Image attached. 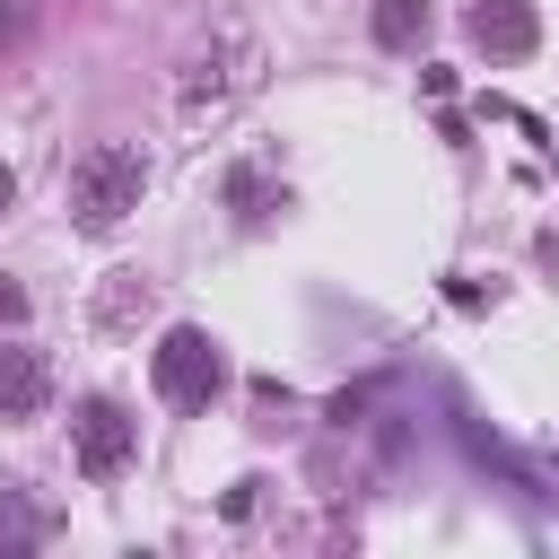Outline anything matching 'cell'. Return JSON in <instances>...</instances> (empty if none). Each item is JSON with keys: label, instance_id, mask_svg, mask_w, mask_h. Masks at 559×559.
<instances>
[{"label": "cell", "instance_id": "cell-5", "mask_svg": "<svg viewBox=\"0 0 559 559\" xmlns=\"http://www.w3.org/2000/svg\"><path fill=\"white\" fill-rule=\"evenodd\" d=\"M44 402H52V367H44V349L9 341V349H0V419H35Z\"/></svg>", "mask_w": 559, "mask_h": 559}, {"label": "cell", "instance_id": "cell-1", "mask_svg": "<svg viewBox=\"0 0 559 559\" xmlns=\"http://www.w3.org/2000/svg\"><path fill=\"white\" fill-rule=\"evenodd\" d=\"M140 192H148V157L122 148V140H105V148H87V157L70 166V210H79V227H114V218H131Z\"/></svg>", "mask_w": 559, "mask_h": 559}, {"label": "cell", "instance_id": "cell-4", "mask_svg": "<svg viewBox=\"0 0 559 559\" xmlns=\"http://www.w3.org/2000/svg\"><path fill=\"white\" fill-rule=\"evenodd\" d=\"M472 44H480L489 61H524V52L542 44L533 0H472Z\"/></svg>", "mask_w": 559, "mask_h": 559}, {"label": "cell", "instance_id": "cell-3", "mask_svg": "<svg viewBox=\"0 0 559 559\" xmlns=\"http://www.w3.org/2000/svg\"><path fill=\"white\" fill-rule=\"evenodd\" d=\"M70 454H79V472H87V480H122V472H131V454H140V419H131L122 402L87 393V402L70 411Z\"/></svg>", "mask_w": 559, "mask_h": 559}, {"label": "cell", "instance_id": "cell-6", "mask_svg": "<svg viewBox=\"0 0 559 559\" xmlns=\"http://www.w3.org/2000/svg\"><path fill=\"white\" fill-rule=\"evenodd\" d=\"M428 17H437L428 0H376V44H384V52H411V44L428 35Z\"/></svg>", "mask_w": 559, "mask_h": 559}, {"label": "cell", "instance_id": "cell-9", "mask_svg": "<svg viewBox=\"0 0 559 559\" xmlns=\"http://www.w3.org/2000/svg\"><path fill=\"white\" fill-rule=\"evenodd\" d=\"M9 201H17V175H9V166H0V210H9Z\"/></svg>", "mask_w": 559, "mask_h": 559}, {"label": "cell", "instance_id": "cell-8", "mask_svg": "<svg viewBox=\"0 0 559 559\" xmlns=\"http://www.w3.org/2000/svg\"><path fill=\"white\" fill-rule=\"evenodd\" d=\"M0 323H26V288H17L9 271H0Z\"/></svg>", "mask_w": 559, "mask_h": 559}, {"label": "cell", "instance_id": "cell-2", "mask_svg": "<svg viewBox=\"0 0 559 559\" xmlns=\"http://www.w3.org/2000/svg\"><path fill=\"white\" fill-rule=\"evenodd\" d=\"M148 376H157V393H166L175 411H201V402H218L227 358H218V341H210L201 323H175V332L148 349Z\"/></svg>", "mask_w": 559, "mask_h": 559}, {"label": "cell", "instance_id": "cell-7", "mask_svg": "<svg viewBox=\"0 0 559 559\" xmlns=\"http://www.w3.org/2000/svg\"><path fill=\"white\" fill-rule=\"evenodd\" d=\"M35 542H44V515H35V498L0 480V559H17V550H35Z\"/></svg>", "mask_w": 559, "mask_h": 559}]
</instances>
